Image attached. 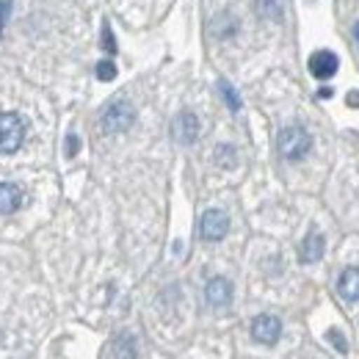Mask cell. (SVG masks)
Here are the masks:
<instances>
[{
	"label": "cell",
	"instance_id": "obj_1",
	"mask_svg": "<svg viewBox=\"0 0 359 359\" xmlns=\"http://www.w3.org/2000/svg\"><path fill=\"white\" fill-rule=\"evenodd\" d=\"M135 122V108L130 100H114V102H108L105 108H102V114H100V130L105 135H116V133H125V130H130Z\"/></svg>",
	"mask_w": 359,
	"mask_h": 359
},
{
	"label": "cell",
	"instance_id": "obj_2",
	"mask_svg": "<svg viewBox=\"0 0 359 359\" xmlns=\"http://www.w3.org/2000/svg\"><path fill=\"white\" fill-rule=\"evenodd\" d=\"M310 149H313V135L307 133L304 128H299V125L282 128L279 135H276V152L285 161H302Z\"/></svg>",
	"mask_w": 359,
	"mask_h": 359
},
{
	"label": "cell",
	"instance_id": "obj_3",
	"mask_svg": "<svg viewBox=\"0 0 359 359\" xmlns=\"http://www.w3.org/2000/svg\"><path fill=\"white\" fill-rule=\"evenodd\" d=\"M25 141V122L20 114H0V155H11Z\"/></svg>",
	"mask_w": 359,
	"mask_h": 359
},
{
	"label": "cell",
	"instance_id": "obj_4",
	"mask_svg": "<svg viewBox=\"0 0 359 359\" xmlns=\"http://www.w3.org/2000/svg\"><path fill=\"white\" fill-rule=\"evenodd\" d=\"M226 232H229V219H226L224 210L210 208V210L202 213V219H199V235H202V241L216 243V241L224 238Z\"/></svg>",
	"mask_w": 359,
	"mask_h": 359
},
{
	"label": "cell",
	"instance_id": "obj_5",
	"mask_svg": "<svg viewBox=\"0 0 359 359\" xmlns=\"http://www.w3.org/2000/svg\"><path fill=\"white\" fill-rule=\"evenodd\" d=\"M252 337L263 346H273L282 337V320L276 315H257L252 320Z\"/></svg>",
	"mask_w": 359,
	"mask_h": 359
},
{
	"label": "cell",
	"instance_id": "obj_6",
	"mask_svg": "<svg viewBox=\"0 0 359 359\" xmlns=\"http://www.w3.org/2000/svg\"><path fill=\"white\" fill-rule=\"evenodd\" d=\"M172 138L177 144H182V147L194 144L199 138V119H196V114H191V111L177 114L175 122H172Z\"/></svg>",
	"mask_w": 359,
	"mask_h": 359
},
{
	"label": "cell",
	"instance_id": "obj_7",
	"mask_svg": "<svg viewBox=\"0 0 359 359\" xmlns=\"http://www.w3.org/2000/svg\"><path fill=\"white\" fill-rule=\"evenodd\" d=\"M337 69H340V58L332 50H315L313 55H310V72H313V78H318V81L334 78Z\"/></svg>",
	"mask_w": 359,
	"mask_h": 359
},
{
	"label": "cell",
	"instance_id": "obj_8",
	"mask_svg": "<svg viewBox=\"0 0 359 359\" xmlns=\"http://www.w3.org/2000/svg\"><path fill=\"white\" fill-rule=\"evenodd\" d=\"M205 299H208L210 307H226L232 302V285H229V279L213 276L208 282V287H205Z\"/></svg>",
	"mask_w": 359,
	"mask_h": 359
},
{
	"label": "cell",
	"instance_id": "obj_9",
	"mask_svg": "<svg viewBox=\"0 0 359 359\" xmlns=\"http://www.w3.org/2000/svg\"><path fill=\"white\" fill-rule=\"evenodd\" d=\"M323 249H326L323 235L313 229V232L304 238V243H302V249H299V257H302V263H318V260L323 257Z\"/></svg>",
	"mask_w": 359,
	"mask_h": 359
},
{
	"label": "cell",
	"instance_id": "obj_10",
	"mask_svg": "<svg viewBox=\"0 0 359 359\" xmlns=\"http://www.w3.org/2000/svg\"><path fill=\"white\" fill-rule=\"evenodd\" d=\"M337 293L346 302H359V269H346L337 279Z\"/></svg>",
	"mask_w": 359,
	"mask_h": 359
},
{
	"label": "cell",
	"instance_id": "obj_11",
	"mask_svg": "<svg viewBox=\"0 0 359 359\" xmlns=\"http://www.w3.org/2000/svg\"><path fill=\"white\" fill-rule=\"evenodd\" d=\"M22 205V188L14 182H0V213H14Z\"/></svg>",
	"mask_w": 359,
	"mask_h": 359
},
{
	"label": "cell",
	"instance_id": "obj_12",
	"mask_svg": "<svg viewBox=\"0 0 359 359\" xmlns=\"http://www.w3.org/2000/svg\"><path fill=\"white\" fill-rule=\"evenodd\" d=\"M138 357V343L130 332H122L114 343H111V359H135Z\"/></svg>",
	"mask_w": 359,
	"mask_h": 359
},
{
	"label": "cell",
	"instance_id": "obj_13",
	"mask_svg": "<svg viewBox=\"0 0 359 359\" xmlns=\"http://www.w3.org/2000/svg\"><path fill=\"white\" fill-rule=\"evenodd\" d=\"M213 36H219V39H226V36H232L235 31H238V22H235V17L232 14H219L216 20H213Z\"/></svg>",
	"mask_w": 359,
	"mask_h": 359
},
{
	"label": "cell",
	"instance_id": "obj_14",
	"mask_svg": "<svg viewBox=\"0 0 359 359\" xmlns=\"http://www.w3.org/2000/svg\"><path fill=\"white\" fill-rule=\"evenodd\" d=\"M255 8H257V14L266 17V20H282V3H279V0H257Z\"/></svg>",
	"mask_w": 359,
	"mask_h": 359
},
{
	"label": "cell",
	"instance_id": "obj_15",
	"mask_svg": "<svg viewBox=\"0 0 359 359\" xmlns=\"http://www.w3.org/2000/svg\"><path fill=\"white\" fill-rule=\"evenodd\" d=\"M216 163L222 169H232L235 166V147L232 144H219L216 147Z\"/></svg>",
	"mask_w": 359,
	"mask_h": 359
},
{
	"label": "cell",
	"instance_id": "obj_16",
	"mask_svg": "<svg viewBox=\"0 0 359 359\" xmlns=\"http://www.w3.org/2000/svg\"><path fill=\"white\" fill-rule=\"evenodd\" d=\"M219 91L224 94V100H226V105H229V111H241V97H238V91L232 89L226 81H222L219 83Z\"/></svg>",
	"mask_w": 359,
	"mask_h": 359
},
{
	"label": "cell",
	"instance_id": "obj_17",
	"mask_svg": "<svg viewBox=\"0 0 359 359\" xmlns=\"http://www.w3.org/2000/svg\"><path fill=\"white\" fill-rule=\"evenodd\" d=\"M97 78H100V81H114V78H116V64H114L111 58H102V61L97 64Z\"/></svg>",
	"mask_w": 359,
	"mask_h": 359
},
{
	"label": "cell",
	"instance_id": "obj_18",
	"mask_svg": "<svg viewBox=\"0 0 359 359\" xmlns=\"http://www.w3.org/2000/svg\"><path fill=\"white\" fill-rule=\"evenodd\" d=\"M329 340L334 343V348H337L340 354H346V351H348V346H346V337H343L337 329H332V332H329Z\"/></svg>",
	"mask_w": 359,
	"mask_h": 359
},
{
	"label": "cell",
	"instance_id": "obj_19",
	"mask_svg": "<svg viewBox=\"0 0 359 359\" xmlns=\"http://www.w3.org/2000/svg\"><path fill=\"white\" fill-rule=\"evenodd\" d=\"M102 47H105V53H108V55H114V53H116V45H114V34H111V28H108V25L102 28Z\"/></svg>",
	"mask_w": 359,
	"mask_h": 359
},
{
	"label": "cell",
	"instance_id": "obj_20",
	"mask_svg": "<svg viewBox=\"0 0 359 359\" xmlns=\"http://www.w3.org/2000/svg\"><path fill=\"white\" fill-rule=\"evenodd\" d=\"M81 149V138L78 135H67V158H75Z\"/></svg>",
	"mask_w": 359,
	"mask_h": 359
},
{
	"label": "cell",
	"instance_id": "obj_21",
	"mask_svg": "<svg viewBox=\"0 0 359 359\" xmlns=\"http://www.w3.org/2000/svg\"><path fill=\"white\" fill-rule=\"evenodd\" d=\"M8 6H11V0H0V34H3V25H6V14H8Z\"/></svg>",
	"mask_w": 359,
	"mask_h": 359
},
{
	"label": "cell",
	"instance_id": "obj_22",
	"mask_svg": "<svg viewBox=\"0 0 359 359\" xmlns=\"http://www.w3.org/2000/svg\"><path fill=\"white\" fill-rule=\"evenodd\" d=\"M348 105H354V108H359V91H354V94H348Z\"/></svg>",
	"mask_w": 359,
	"mask_h": 359
},
{
	"label": "cell",
	"instance_id": "obj_23",
	"mask_svg": "<svg viewBox=\"0 0 359 359\" xmlns=\"http://www.w3.org/2000/svg\"><path fill=\"white\" fill-rule=\"evenodd\" d=\"M354 39H357V45H359V22L354 25Z\"/></svg>",
	"mask_w": 359,
	"mask_h": 359
}]
</instances>
